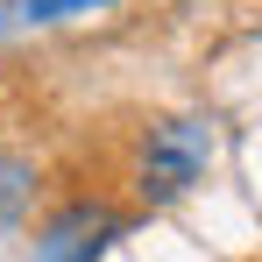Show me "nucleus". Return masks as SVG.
<instances>
[{"label":"nucleus","mask_w":262,"mask_h":262,"mask_svg":"<svg viewBox=\"0 0 262 262\" xmlns=\"http://www.w3.org/2000/svg\"><path fill=\"white\" fill-rule=\"evenodd\" d=\"M206 170H213V121L177 114V121H156V128L142 135V156H135V191H142L149 206H163V199H184Z\"/></svg>","instance_id":"obj_1"},{"label":"nucleus","mask_w":262,"mask_h":262,"mask_svg":"<svg viewBox=\"0 0 262 262\" xmlns=\"http://www.w3.org/2000/svg\"><path fill=\"white\" fill-rule=\"evenodd\" d=\"M99 7H114V0H14L0 14L14 29H57V21H78V14H99Z\"/></svg>","instance_id":"obj_3"},{"label":"nucleus","mask_w":262,"mask_h":262,"mask_svg":"<svg viewBox=\"0 0 262 262\" xmlns=\"http://www.w3.org/2000/svg\"><path fill=\"white\" fill-rule=\"evenodd\" d=\"M114 234H121V220L106 213V206H71V213H57V220L43 227L36 262H99Z\"/></svg>","instance_id":"obj_2"}]
</instances>
